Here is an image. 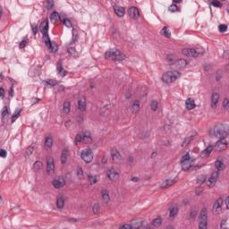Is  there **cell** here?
<instances>
[{"label":"cell","mask_w":229,"mask_h":229,"mask_svg":"<svg viewBox=\"0 0 229 229\" xmlns=\"http://www.w3.org/2000/svg\"><path fill=\"white\" fill-rule=\"evenodd\" d=\"M223 199L222 198H219L217 199V200H216V202L214 203L213 205V212L214 213H219L220 212V210L222 209V207H223Z\"/></svg>","instance_id":"11"},{"label":"cell","mask_w":229,"mask_h":229,"mask_svg":"<svg viewBox=\"0 0 229 229\" xmlns=\"http://www.w3.org/2000/svg\"><path fill=\"white\" fill-rule=\"evenodd\" d=\"M169 11L170 12H173V13L178 12V11H179V7H178L176 5H171L169 6Z\"/></svg>","instance_id":"44"},{"label":"cell","mask_w":229,"mask_h":229,"mask_svg":"<svg viewBox=\"0 0 229 229\" xmlns=\"http://www.w3.org/2000/svg\"><path fill=\"white\" fill-rule=\"evenodd\" d=\"M64 205H65V199H64L63 196H59L57 200V206L58 209H63Z\"/></svg>","instance_id":"30"},{"label":"cell","mask_w":229,"mask_h":229,"mask_svg":"<svg viewBox=\"0 0 229 229\" xmlns=\"http://www.w3.org/2000/svg\"><path fill=\"white\" fill-rule=\"evenodd\" d=\"M9 114V110L8 108H6V107H5V108L2 109V112H1V114H2V119H5V117H6L7 116H8Z\"/></svg>","instance_id":"39"},{"label":"cell","mask_w":229,"mask_h":229,"mask_svg":"<svg viewBox=\"0 0 229 229\" xmlns=\"http://www.w3.org/2000/svg\"><path fill=\"white\" fill-rule=\"evenodd\" d=\"M57 73H58V74H59L61 76H65V75H66V74H67L66 71H65V69H64L63 67H62V65H60V64H58V65H57Z\"/></svg>","instance_id":"34"},{"label":"cell","mask_w":229,"mask_h":229,"mask_svg":"<svg viewBox=\"0 0 229 229\" xmlns=\"http://www.w3.org/2000/svg\"><path fill=\"white\" fill-rule=\"evenodd\" d=\"M89 181H90V183L91 184H95L96 183H97V177H96L95 175H90L89 176Z\"/></svg>","instance_id":"45"},{"label":"cell","mask_w":229,"mask_h":229,"mask_svg":"<svg viewBox=\"0 0 229 229\" xmlns=\"http://www.w3.org/2000/svg\"><path fill=\"white\" fill-rule=\"evenodd\" d=\"M174 3H181L182 1H181V0H174Z\"/></svg>","instance_id":"64"},{"label":"cell","mask_w":229,"mask_h":229,"mask_svg":"<svg viewBox=\"0 0 229 229\" xmlns=\"http://www.w3.org/2000/svg\"><path fill=\"white\" fill-rule=\"evenodd\" d=\"M77 175H78L80 178H82V176H83V172H82V169L81 166H78V168H77Z\"/></svg>","instance_id":"52"},{"label":"cell","mask_w":229,"mask_h":229,"mask_svg":"<svg viewBox=\"0 0 229 229\" xmlns=\"http://www.w3.org/2000/svg\"><path fill=\"white\" fill-rule=\"evenodd\" d=\"M0 155H1V157H6V151H5V149H1Z\"/></svg>","instance_id":"59"},{"label":"cell","mask_w":229,"mask_h":229,"mask_svg":"<svg viewBox=\"0 0 229 229\" xmlns=\"http://www.w3.org/2000/svg\"><path fill=\"white\" fill-rule=\"evenodd\" d=\"M228 200H229V198H228V197H226V209H229V205H228Z\"/></svg>","instance_id":"62"},{"label":"cell","mask_w":229,"mask_h":229,"mask_svg":"<svg viewBox=\"0 0 229 229\" xmlns=\"http://www.w3.org/2000/svg\"><path fill=\"white\" fill-rule=\"evenodd\" d=\"M99 209H100V208H99V204L95 203L94 205H93V207H92L93 213H94V214H98V213H99Z\"/></svg>","instance_id":"47"},{"label":"cell","mask_w":229,"mask_h":229,"mask_svg":"<svg viewBox=\"0 0 229 229\" xmlns=\"http://www.w3.org/2000/svg\"><path fill=\"white\" fill-rule=\"evenodd\" d=\"M226 148H227V140H226V138H221L215 145V149L217 151H225Z\"/></svg>","instance_id":"7"},{"label":"cell","mask_w":229,"mask_h":229,"mask_svg":"<svg viewBox=\"0 0 229 229\" xmlns=\"http://www.w3.org/2000/svg\"><path fill=\"white\" fill-rule=\"evenodd\" d=\"M46 5H47V7H48V9L52 8V6L54 5V2L53 1H48V2H47Z\"/></svg>","instance_id":"57"},{"label":"cell","mask_w":229,"mask_h":229,"mask_svg":"<svg viewBox=\"0 0 229 229\" xmlns=\"http://www.w3.org/2000/svg\"><path fill=\"white\" fill-rule=\"evenodd\" d=\"M193 137H194V135H190V136L187 137V138L185 139L184 140H183V144H182V146H183V147H185V146L188 145V144L190 143L191 140L193 139Z\"/></svg>","instance_id":"38"},{"label":"cell","mask_w":229,"mask_h":229,"mask_svg":"<svg viewBox=\"0 0 229 229\" xmlns=\"http://www.w3.org/2000/svg\"><path fill=\"white\" fill-rule=\"evenodd\" d=\"M53 145V139L51 136H48L45 140V148L48 149H50Z\"/></svg>","instance_id":"25"},{"label":"cell","mask_w":229,"mask_h":229,"mask_svg":"<svg viewBox=\"0 0 229 229\" xmlns=\"http://www.w3.org/2000/svg\"><path fill=\"white\" fill-rule=\"evenodd\" d=\"M32 31H33V33H34V34H36L37 33V26H35V25H32Z\"/></svg>","instance_id":"60"},{"label":"cell","mask_w":229,"mask_h":229,"mask_svg":"<svg viewBox=\"0 0 229 229\" xmlns=\"http://www.w3.org/2000/svg\"><path fill=\"white\" fill-rule=\"evenodd\" d=\"M27 44H28V39L25 38V39H23V40L22 41V42H21V44H20V48H24L26 46H27Z\"/></svg>","instance_id":"53"},{"label":"cell","mask_w":229,"mask_h":229,"mask_svg":"<svg viewBox=\"0 0 229 229\" xmlns=\"http://www.w3.org/2000/svg\"><path fill=\"white\" fill-rule=\"evenodd\" d=\"M111 156H112V157H113L114 161H120V160H121V158H122L121 154H120L119 151H118L117 149H112Z\"/></svg>","instance_id":"24"},{"label":"cell","mask_w":229,"mask_h":229,"mask_svg":"<svg viewBox=\"0 0 229 229\" xmlns=\"http://www.w3.org/2000/svg\"><path fill=\"white\" fill-rule=\"evenodd\" d=\"M105 57L108 59H111L113 61H122L125 58V56L119 51L118 49H110L106 52Z\"/></svg>","instance_id":"2"},{"label":"cell","mask_w":229,"mask_h":229,"mask_svg":"<svg viewBox=\"0 0 229 229\" xmlns=\"http://www.w3.org/2000/svg\"><path fill=\"white\" fill-rule=\"evenodd\" d=\"M86 106H87V103H86V99L85 98L82 97L81 99H78V108L81 111H85L86 110Z\"/></svg>","instance_id":"16"},{"label":"cell","mask_w":229,"mask_h":229,"mask_svg":"<svg viewBox=\"0 0 229 229\" xmlns=\"http://www.w3.org/2000/svg\"><path fill=\"white\" fill-rule=\"evenodd\" d=\"M0 91H1V99H3L4 96H5V91H4L3 88H1V90H0Z\"/></svg>","instance_id":"61"},{"label":"cell","mask_w":229,"mask_h":229,"mask_svg":"<svg viewBox=\"0 0 229 229\" xmlns=\"http://www.w3.org/2000/svg\"><path fill=\"white\" fill-rule=\"evenodd\" d=\"M177 212H178V208L176 205H173L171 206V207L169 208V209H168V218L172 219L174 218V217H175L176 215H177Z\"/></svg>","instance_id":"15"},{"label":"cell","mask_w":229,"mask_h":229,"mask_svg":"<svg viewBox=\"0 0 229 229\" xmlns=\"http://www.w3.org/2000/svg\"><path fill=\"white\" fill-rule=\"evenodd\" d=\"M219 99V95L217 92H214L211 96V107L213 108H215L217 107V103H218Z\"/></svg>","instance_id":"17"},{"label":"cell","mask_w":229,"mask_h":229,"mask_svg":"<svg viewBox=\"0 0 229 229\" xmlns=\"http://www.w3.org/2000/svg\"><path fill=\"white\" fill-rule=\"evenodd\" d=\"M151 108L153 111H157V108H158V103H157V101L153 100L152 102L151 103Z\"/></svg>","instance_id":"41"},{"label":"cell","mask_w":229,"mask_h":229,"mask_svg":"<svg viewBox=\"0 0 229 229\" xmlns=\"http://www.w3.org/2000/svg\"><path fill=\"white\" fill-rule=\"evenodd\" d=\"M161 224H162V219H161L160 217H156V218H154L152 222H151V225H152L154 227H158V226H161Z\"/></svg>","instance_id":"28"},{"label":"cell","mask_w":229,"mask_h":229,"mask_svg":"<svg viewBox=\"0 0 229 229\" xmlns=\"http://www.w3.org/2000/svg\"><path fill=\"white\" fill-rule=\"evenodd\" d=\"M211 5H214V6H216V7H221V5H222L220 2H217V1H212Z\"/></svg>","instance_id":"55"},{"label":"cell","mask_w":229,"mask_h":229,"mask_svg":"<svg viewBox=\"0 0 229 229\" xmlns=\"http://www.w3.org/2000/svg\"><path fill=\"white\" fill-rule=\"evenodd\" d=\"M21 113H22V109H21V108H19V109L16 110V112L14 114V116H13V117H12V122H14V121H15V120L17 119V118L20 116Z\"/></svg>","instance_id":"40"},{"label":"cell","mask_w":229,"mask_h":229,"mask_svg":"<svg viewBox=\"0 0 229 229\" xmlns=\"http://www.w3.org/2000/svg\"><path fill=\"white\" fill-rule=\"evenodd\" d=\"M118 176H119V174H118L116 170L114 169V168H109V169L108 170V172H107V177H108L110 181L116 180L118 178Z\"/></svg>","instance_id":"12"},{"label":"cell","mask_w":229,"mask_h":229,"mask_svg":"<svg viewBox=\"0 0 229 229\" xmlns=\"http://www.w3.org/2000/svg\"><path fill=\"white\" fill-rule=\"evenodd\" d=\"M181 76V74L177 71H170V72H166L162 75V81L165 83H172V82H175L179 77Z\"/></svg>","instance_id":"3"},{"label":"cell","mask_w":229,"mask_h":229,"mask_svg":"<svg viewBox=\"0 0 229 229\" xmlns=\"http://www.w3.org/2000/svg\"><path fill=\"white\" fill-rule=\"evenodd\" d=\"M57 49H58V47L57 46V45H56V43H54V42H52V44H51V48H50V51L51 52H53V53H55V52H57Z\"/></svg>","instance_id":"50"},{"label":"cell","mask_w":229,"mask_h":229,"mask_svg":"<svg viewBox=\"0 0 229 229\" xmlns=\"http://www.w3.org/2000/svg\"><path fill=\"white\" fill-rule=\"evenodd\" d=\"M193 162H194V159H192L191 157L189 160L185 161V162L182 163V166H183V170H189L191 166H193Z\"/></svg>","instance_id":"22"},{"label":"cell","mask_w":229,"mask_h":229,"mask_svg":"<svg viewBox=\"0 0 229 229\" xmlns=\"http://www.w3.org/2000/svg\"><path fill=\"white\" fill-rule=\"evenodd\" d=\"M204 178H206L205 175H201V176H200V177H198V180H197L198 183H200V184H201V183L205 181V179H204Z\"/></svg>","instance_id":"54"},{"label":"cell","mask_w":229,"mask_h":229,"mask_svg":"<svg viewBox=\"0 0 229 229\" xmlns=\"http://www.w3.org/2000/svg\"><path fill=\"white\" fill-rule=\"evenodd\" d=\"M82 142H91V137L89 133H79L75 137V143H81Z\"/></svg>","instance_id":"5"},{"label":"cell","mask_w":229,"mask_h":229,"mask_svg":"<svg viewBox=\"0 0 229 229\" xmlns=\"http://www.w3.org/2000/svg\"><path fill=\"white\" fill-rule=\"evenodd\" d=\"M81 157L86 163H90L93 159V152L91 149H85L81 153Z\"/></svg>","instance_id":"6"},{"label":"cell","mask_w":229,"mask_h":229,"mask_svg":"<svg viewBox=\"0 0 229 229\" xmlns=\"http://www.w3.org/2000/svg\"><path fill=\"white\" fill-rule=\"evenodd\" d=\"M212 151H213V146L210 145L208 148H206V149L200 153V157H201L202 158H206V157H208L210 155V153L212 152Z\"/></svg>","instance_id":"19"},{"label":"cell","mask_w":229,"mask_h":229,"mask_svg":"<svg viewBox=\"0 0 229 229\" xmlns=\"http://www.w3.org/2000/svg\"><path fill=\"white\" fill-rule=\"evenodd\" d=\"M160 33L163 35V36L166 37V38H170V36H171V35H170L169 29H168V27H164V28H163V29L161 30Z\"/></svg>","instance_id":"35"},{"label":"cell","mask_w":229,"mask_h":229,"mask_svg":"<svg viewBox=\"0 0 229 229\" xmlns=\"http://www.w3.org/2000/svg\"><path fill=\"white\" fill-rule=\"evenodd\" d=\"M191 158V157H190V155H189V153H186L185 154V155H183V157H182V159H181V164L182 163H183V162H185V161H187V160H189V159Z\"/></svg>","instance_id":"48"},{"label":"cell","mask_w":229,"mask_h":229,"mask_svg":"<svg viewBox=\"0 0 229 229\" xmlns=\"http://www.w3.org/2000/svg\"><path fill=\"white\" fill-rule=\"evenodd\" d=\"M120 228H134V226H133V225H123V226H120Z\"/></svg>","instance_id":"58"},{"label":"cell","mask_w":229,"mask_h":229,"mask_svg":"<svg viewBox=\"0 0 229 229\" xmlns=\"http://www.w3.org/2000/svg\"><path fill=\"white\" fill-rule=\"evenodd\" d=\"M207 223H208V212L207 209L204 208L201 209L199 217V228L205 229L207 228Z\"/></svg>","instance_id":"4"},{"label":"cell","mask_w":229,"mask_h":229,"mask_svg":"<svg viewBox=\"0 0 229 229\" xmlns=\"http://www.w3.org/2000/svg\"><path fill=\"white\" fill-rule=\"evenodd\" d=\"M63 22H64V24L66 26V27H69V28L72 27V23H71L70 20H69L68 18H66V17L64 18V19H63Z\"/></svg>","instance_id":"43"},{"label":"cell","mask_w":229,"mask_h":229,"mask_svg":"<svg viewBox=\"0 0 229 229\" xmlns=\"http://www.w3.org/2000/svg\"><path fill=\"white\" fill-rule=\"evenodd\" d=\"M217 178H218V171H215L211 174V175L209 176V178L208 179V186L209 188H212L213 186H215L216 183L217 181Z\"/></svg>","instance_id":"8"},{"label":"cell","mask_w":229,"mask_h":229,"mask_svg":"<svg viewBox=\"0 0 229 229\" xmlns=\"http://www.w3.org/2000/svg\"><path fill=\"white\" fill-rule=\"evenodd\" d=\"M52 184H53V186L55 187L56 189H60V188H62L63 186H65V179L62 177V176H57V177L53 181Z\"/></svg>","instance_id":"9"},{"label":"cell","mask_w":229,"mask_h":229,"mask_svg":"<svg viewBox=\"0 0 229 229\" xmlns=\"http://www.w3.org/2000/svg\"><path fill=\"white\" fill-rule=\"evenodd\" d=\"M223 108H224L225 110H227L229 108V100L228 99H225L224 102H223Z\"/></svg>","instance_id":"49"},{"label":"cell","mask_w":229,"mask_h":229,"mask_svg":"<svg viewBox=\"0 0 229 229\" xmlns=\"http://www.w3.org/2000/svg\"><path fill=\"white\" fill-rule=\"evenodd\" d=\"M174 65H175V66L178 67V68H183V67L186 66L187 61H185V60H183V59H180L179 61L175 62Z\"/></svg>","instance_id":"33"},{"label":"cell","mask_w":229,"mask_h":229,"mask_svg":"<svg viewBox=\"0 0 229 229\" xmlns=\"http://www.w3.org/2000/svg\"><path fill=\"white\" fill-rule=\"evenodd\" d=\"M143 223H144V220H142V219H138V220L133 222V226H134V227H140Z\"/></svg>","instance_id":"37"},{"label":"cell","mask_w":229,"mask_h":229,"mask_svg":"<svg viewBox=\"0 0 229 229\" xmlns=\"http://www.w3.org/2000/svg\"><path fill=\"white\" fill-rule=\"evenodd\" d=\"M68 53L70 54L71 56H73V57H77V55H78V54H77V52L75 51V49H74V48H68Z\"/></svg>","instance_id":"46"},{"label":"cell","mask_w":229,"mask_h":229,"mask_svg":"<svg viewBox=\"0 0 229 229\" xmlns=\"http://www.w3.org/2000/svg\"><path fill=\"white\" fill-rule=\"evenodd\" d=\"M210 134L217 138H226L228 134V125H217L211 129Z\"/></svg>","instance_id":"1"},{"label":"cell","mask_w":229,"mask_h":229,"mask_svg":"<svg viewBox=\"0 0 229 229\" xmlns=\"http://www.w3.org/2000/svg\"><path fill=\"white\" fill-rule=\"evenodd\" d=\"M45 82H46V83L48 84V86H55L56 84L57 83V81L52 80V79H48V80H46V81H45Z\"/></svg>","instance_id":"42"},{"label":"cell","mask_w":229,"mask_h":229,"mask_svg":"<svg viewBox=\"0 0 229 229\" xmlns=\"http://www.w3.org/2000/svg\"><path fill=\"white\" fill-rule=\"evenodd\" d=\"M218 29L220 32H225V31L227 30V26H226V24H221V25H219Z\"/></svg>","instance_id":"51"},{"label":"cell","mask_w":229,"mask_h":229,"mask_svg":"<svg viewBox=\"0 0 229 229\" xmlns=\"http://www.w3.org/2000/svg\"><path fill=\"white\" fill-rule=\"evenodd\" d=\"M60 17H59V14H57V12H53L50 15V21L52 22V23H57V22H59Z\"/></svg>","instance_id":"27"},{"label":"cell","mask_w":229,"mask_h":229,"mask_svg":"<svg viewBox=\"0 0 229 229\" xmlns=\"http://www.w3.org/2000/svg\"><path fill=\"white\" fill-rule=\"evenodd\" d=\"M215 166L217 171H222L224 169V163H223V161L221 159H217L215 163Z\"/></svg>","instance_id":"32"},{"label":"cell","mask_w":229,"mask_h":229,"mask_svg":"<svg viewBox=\"0 0 229 229\" xmlns=\"http://www.w3.org/2000/svg\"><path fill=\"white\" fill-rule=\"evenodd\" d=\"M71 109V104L69 101H65L63 104V111L65 114H68Z\"/></svg>","instance_id":"31"},{"label":"cell","mask_w":229,"mask_h":229,"mask_svg":"<svg viewBox=\"0 0 229 229\" xmlns=\"http://www.w3.org/2000/svg\"><path fill=\"white\" fill-rule=\"evenodd\" d=\"M226 221H227V219H224V220L221 222V225H220V227L221 228H226L227 227V226H226Z\"/></svg>","instance_id":"56"},{"label":"cell","mask_w":229,"mask_h":229,"mask_svg":"<svg viewBox=\"0 0 229 229\" xmlns=\"http://www.w3.org/2000/svg\"><path fill=\"white\" fill-rule=\"evenodd\" d=\"M67 158H68V151L66 149H63L61 154V163L63 165H65L67 161Z\"/></svg>","instance_id":"26"},{"label":"cell","mask_w":229,"mask_h":229,"mask_svg":"<svg viewBox=\"0 0 229 229\" xmlns=\"http://www.w3.org/2000/svg\"><path fill=\"white\" fill-rule=\"evenodd\" d=\"M176 179H177V178H174V179H166V181L160 185V188H168V187L169 186H172L176 182Z\"/></svg>","instance_id":"18"},{"label":"cell","mask_w":229,"mask_h":229,"mask_svg":"<svg viewBox=\"0 0 229 229\" xmlns=\"http://www.w3.org/2000/svg\"><path fill=\"white\" fill-rule=\"evenodd\" d=\"M128 14H129V15L133 18V19H137V18L140 16V11H139V9L137 8V7L132 6V7H130V8H129Z\"/></svg>","instance_id":"13"},{"label":"cell","mask_w":229,"mask_h":229,"mask_svg":"<svg viewBox=\"0 0 229 229\" xmlns=\"http://www.w3.org/2000/svg\"><path fill=\"white\" fill-rule=\"evenodd\" d=\"M40 31H41V32H42L43 36H44V35H48V20H45L44 22L41 23Z\"/></svg>","instance_id":"21"},{"label":"cell","mask_w":229,"mask_h":229,"mask_svg":"<svg viewBox=\"0 0 229 229\" xmlns=\"http://www.w3.org/2000/svg\"><path fill=\"white\" fill-rule=\"evenodd\" d=\"M114 13H116V14L118 16V17H123L124 15H125V10L124 7L122 6H114Z\"/></svg>","instance_id":"23"},{"label":"cell","mask_w":229,"mask_h":229,"mask_svg":"<svg viewBox=\"0 0 229 229\" xmlns=\"http://www.w3.org/2000/svg\"><path fill=\"white\" fill-rule=\"evenodd\" d=\"M101 197H102V200H104V202H108L110 200L109 198V194H108V191L107 190H102L101 191Z\"/></svg>","instance_id":"29"},{"label":"cell","mask_w":229,"mask_h":229,"mask_svg":"<svg viewBox=\"0 0 229 229\" xmlns=\"http://www.w3.org/2000/svg\"><path fill=\"white\" fill-rule=\"evenodd\" d=\"M55 170V164H54V160L52 157H48L47 160V172L48 174H52Z\"/></svg>","instance_id":"14"},{"label":"cell","mask_w":229,"mask_h":229,"mask_svg":"<svg viewBox=\"0 0 229 229\" xmlns=\"http://www.w3.org/2000/svg\"><path fill=\"white\" fill-rule=\"evenodd\" d=\"M195 107H196V105H195V102L192 99L190 98V99H186V101H185V108H186V109L191 110V109H193Z\"/></svg>","instance_id":"20"},{"label":"cell","mask_w":229,"mask_h":229,"mask_svg":"<svg viewBox=\"0 0 229 229\" xmlns=\"http://www.w3.org/2000/svg\"><path fill=\"white\" fill-rule=\"evenodd\" d=\"M132 180H133V181H134V182H138V181H139V178H138V177H133V178H132Z\"/></svg>","instance_id":"63"},{"label":"cell","mask_w":229,"mask_h":229,"mask_svg":"<svg viewBox=\"0 0 229 229\" xmlns=\"http://www.w3.org/2000/svg\"><path fill=\"white\" fill-rule=\"evenodd\" d=\"M132 109H133V112H134V113H136V112L139 111V109H140V102H139V101L136 100L133 103Z\"/></svg>","instance_id":"36"},{"label":"cell","mask_w":229,"mask_h":229,"mask_svg":"<svg viewBox=\"0 0 229 229\" xmlns=\"http://www.w3.org/2000/svg\"><path fill=\"white\" fill-rule=\"evenodd\" d=\"M182 53H183V55L186 56L188 57H196L199 55L198 51L193 49V48H184V49L182 50Z\"/></svg>","instance_id":"10"}]
</instances>
